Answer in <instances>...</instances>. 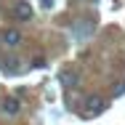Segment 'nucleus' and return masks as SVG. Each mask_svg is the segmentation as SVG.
Returning a JSON list of instances; mask_svg holds the SVG:
<instances>
[{
    "instance_id": "f257e3e1",
    "label": "nucleus",
    "mask_w": 125,
    "mask_h": 125,
    "mask_svg": "<svg viewBox=\"0 0 125 125\" xmlns=\"http://www.w3.org/2000/svg\"><path fill=\"white\" fill-rule=\"evenodd\" d=\"M11 13H13V19H16V21H24V24L35 19V11H32V5H29L27 0H16V3H13V8H11Z\"/></svg>"
},
{
    "instance_id": "7ed1b4c3",
    "label": "nucleus",
    "mask_w": 125,
    "mask_h": 125,
    "mask_svg": "<svg viewBox=\"0 0 125 125\" xmlns=\"http://www.w3.org/2000/svg\"><path fill=\"white\" fill-rule=\"evenodd\" d=\"M93 29H96V21H93V19H80L77 27L72 29V37L83 43V40H88V37L93 35Z\"/></svg>"
},
{
    "instance_id": "f03ea898",
    "label": "nucleus",
    "mask_w": 125,
    "mask_h": 125,
    "mask_svg": "<svg viewBox=\"0 0 125 125\" xmlns=\"http://www.w3.org/2000/svg\"><path fill=\"white\" fill-rule=\"evenodd\" d=\"M106 109V101L101 99V96H88L85 99V106H83V117H96Z\"/></svg>"
},
{
    "instance_id": "6e6552de",
    "label": "nucleus",
    "mask_w": 125,
    "mask_h": 125,
    "mask_svg": "<svg viewBox=\"0 0 125 125\" xmlns=\"http://www.w3.org/2000/svg\"><path fill=\"white\" fill-rule=\"evenodd\" d=\"M32 67L43 69V67H45V59H43V56H35V59H32Z\"/></svg>"
},
{
    "instance_id": "423d86ee",
    "label": "nucleus",
    "mask_w": 125,
    "mask_h": 125,
    "mask_svg": "<svg viewBox=\"0 0 125 125\" xmlns=\"http://www.w3.org/2000/svg\"><path fill=\"white\" fill-rule=\"evenodd\" d=\"M77 80H80V75H77V72H69V69L59 75V83H61L64 88H75V85H77Z\"/></svg>"
},
{
    "instance_id": "39448f33",
    "label": "nucleus",
    "mask_w": 125,
    "mask_h": 125,
    "mask_svg": "<svg viewBox=\"0 0 125 125\" xmlns=\"http://www.w3.org/2000/svg\"><path fill=\"white\" fill-rule=\"evenodd\" d=\"M0 112H3V115H8V117L19 115V112H21V104H19V99H16V96H5V99L0 101Z\"/></svg>"
},
{
    "instance_id": "9d476101",
    "label": "nucleus",
    "mask_w": 125,
    "mask_h": 125,
    "mask_svg": "<svg viewBox=\"0 0 125 125\" xmlns=\"http://www.w3.org/2000/svg\"><path fill=\"white\" fill-rule=\"evenodd\" d=\"M53 3H56V0H40V5H43V8H51Z\"/></svg>"
},
{
    "instance_id": "0eeeda50",
    "label": "nucleus",
    "mask_w": 125,
    "mask_h": 125,
    "mask_svg": "<svg viewBox=\"0 0 125 125\" xmlns=\"http://www.w3.org/2000/svg\"><path fill=\"white\" fill-rule=\"evenodd\" d=\"M3 69H5L8 75H19V72H21V67H19V59H8V61L3 64Z\"/></svg>"
},
{
    "instance_id": "20e7f679",
    "label": "nucleus",
    "mask_w": 125,
    "mask_h": 125,
    "mask_svg": "<svg viewBox=\"0 0 125 125\" xmlns=\"http://www.w3.org/2000/svg\"><path fill=\"white\" fill-rule=\"evenodd\" d=\"M21 40H24V35H21L19 29H13V27L0 32V45H5V48H19Z\"/></svg>"
},
{
    "instance_id": "1a4fd4ad",
    "label": "nucleus",
    "mask_w": 125,
    "mask_h": 125,
    "mask_svg": "<svg viewBox=\"0 0 125 125\" xmlns=\"http://www.w3.org/2000/svg\"><path fill=\"white\" fill-rule=\"evenodd\" d=\"M123 93H125V80L117 85V88H115V91H112V96H123Z\"/></svg>"
}]
</instances>
